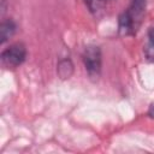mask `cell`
I'll use <instances>...</instances> for the list:
<instances>
[{
  "mask_svg": "<svg viewBox=\"0 0 154 154\" xmlns=\"http://www.w3.org/2000/svg\"><path fill=\"white\" fill-rule=\"evenodd\" d=\"M28 57L26 47L23 42H16L5 48L1 53V63L6 69L19 67Z\"/></svg>",
  "mask_w": 154,
  "mask_h": 154,
  "instance_id": "obj_3",
  "label": "cell"
},
{
  "mask_svg": "<svg viewBox=\"0 0 154 154\" xmlns=\"http://www.w3.org/2000/svg\"><path fill=\"white\" fill-rule=\"evenodd\" d=\"M148 116L154 119V103H152V106L149 107V109H148Z\"/></svg>",
  "mask_w": 154,
  "mask_h": 154,
  "instance_id": "obj_8",
  "label": "cell"
},
{
  "mask_svg": "<svg viewBox=\"0 0 154 154\" xmlns=\"http://www.w3.org/2000/svg\"><path fill=\"white\" fill-rule=\"evenodd\" d=\"M82 61L90 78H97L102 67V52L96 45H88L82 53Z\"/></svg>",
  "mask_w": 154,
  "mask_h": 154,
  "instance_id": "obj_2",
  "label": "cell"
},
{
  "mask_svg": "<svg viewBox=\"0 0 154 154\" xmlns=\"http://www.w3.org/2000/svg\"><path fill=\"white\" fill-rule=\"evenodd\" d=\"M147 8V0H131L118 17V32L122 36H134L140 30Z\"/></svg>",
  "mask_w": 154,
  "mask_h": 154,
  "instance_id": "obj_1",
  "label": "cell"
},
{
  "mask_svg": "<svg viewBox=\"0 0 154 154\" xmlns=\"http://www.w3.org/2000/svg\"><path fill=\"white\" fill-rule=\"evenodd\" d=\"M17 30V24L12 18L4 19L0 24V38L1 43H5L8 38H11Z\"/></svg>",
  "mask_w": 154,
  "mask_h": 154,
  "instance_id": "obj_4",
  "label": "cell"
},
{
  "mask_svg": "<svg viewBox=\"0 0 154 154\" xmlns=\"http://www.w3.org/2000/svg\"><path fill=\"white\" fill-rule=\"evenodd\" d=\"M143 53L148 61L154 63V26L147 32V42L143 47Z\"/></svg>",
  "mask_w": 154,
  "mask_h": 154,
  "instance_id": "obj_6",
  "label": "cell"
},
{
  "mask_svg": "<svg viewBox=\"0 0 154 154\" xmlns=\"http://www.w3.org/2000/svg\"><path fill=\"white\" fill-rule=\"evenodd\" d=\"M107 1H108V0H84V4H85V6H87L88 11H89L91 14L96 16V14H99L100 12L103 11V8H105L106 5H107Z\"/></svg>",
  "mask_w": 154,
  "mask_h": 154,
  "instance_id": "obj_7",
  "label": "cell"
},
{
  "mask_svg": "<svg viewBox=\"0 0 154 154\" xmlns=\"http://www.w3.org/2000/svg\"><path fill=\"white\" fill-rule=\"evenodd\" d=\"M57 73L61 79H69L73 73V63L70 58H63L58 61Z\"/></svg>",
  "mask_w": 154,
  "mask_h": 154,
  "instance_id": "obj_5",
  "label": "cell"
}]
</instances>
